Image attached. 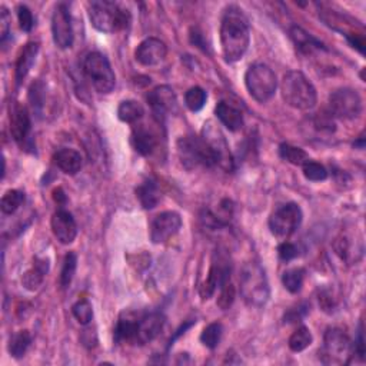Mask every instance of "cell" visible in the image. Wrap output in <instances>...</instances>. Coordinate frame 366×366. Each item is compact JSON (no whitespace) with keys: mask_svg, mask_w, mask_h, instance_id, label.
Wrapping results in <instances>:
<instances>
[{"mask_svg":"<svg viewBox=\"0 0 366 366\" xmlns=\"http://www.w3.org/2000/svg\"><path fill=\"white\" fill-rule=\"evenodd\" d=\"M53 42L59 49H71L73 45V27L69 9L60 3L52 14Z\"/></svg>","mask_w":366,"mask_h":366,"instance_id":"obj_12","label":"cell"},{"mask_svg":"<svg viewBox=\"0 0 366 366\" xmlns=\"http://www.w3.org/2000/svg\"><path fill=\"white\" fill-rule=\"evenodd\" d=\"M182 228L180 215L172 210L159 213L151 226V241L155 245H162L171 241Z\"/></svg>","mask_w":366,"mask_h":366,"instance_id":"obj_13","label":"cell"},{"mask_svg":"<svg viewBox=\"0 0 366 366\" xmlns=\"http://www.w3.org/2000/svg\"><path fill=\"white\" fill-rule=\"evenodd\" d=\"M145 114L143 106L136 101H123L118 108V118L125 123H136Z\"/></svg>","mask_w":366,"mask_h":366,"instance_id":"obj_28","label":"cell"},{"mask_svg":"<svg viewBox=\"0 0 366 366\" xmlns=\"http://www.w3.org/2000/svg\"><path fill=\"white\" fill-rule=\"evenodd\" d=\"M354 146H355V147H359V149H363V146H365V139L361 136V139H359L358 142H355Z\"/></svg>","mask_w":366,"mask_h":366,"instance_id":"obj_47","label":"cell"},{"mask_svg":"<svg viewBox=\"0 0 366 366\" xmlns=\"http://www.w3.org/2000/svg\"><path fill=\"white\" fill-rule=\"evenodd\" d=\"M147 102L152 108L156 121L160 123L168 114L173 113L178 106V99L171 86H158L147 96Z\"/></svg>","mask_w":366,"mask_h":366,"instance_id":"obj_14","label":"cell"},{"mask_svg":"<svg viewBox=\"0 0 366 366\" xmlns=\"http://www.w3.org/2000/svg\"><path fill=\"white\" fill-rule=\"evenodd\" d=\"M278 254H279V258L282 260L289 262V260H293L295 258L299 256V249L296 245H293L291 242H284V243L279 245Z\"/></svg>","mask_w":366,"mask_h":366,"instance_id":"obj_41","label":"cell"},{"mask_svg":"<svg viewBox=\"0 0 366 366\" xmlns=\"http://www.w3.org/2000/svg\"><path fill=\"white\" fill-rule=\"evenodd\" d=\"M136 196L139 199L141 205L143 206V209H147V210L155 209L162 199V193H160L158 182L154 179L145 180L141 186H138Z\"/></svg>","mask_w":366,"mask_h":366,"instance_id":"obj_25","label":"cell"},{"mask_svg":"<svg viewBox=\"0 0 366 366\" xmlns=\"http://www.w3.org/2000/svg\"><path fill=\"white\" fill-rule=\"evenodd\" d=\"M0 25H2V40H5L9 35L10 27V14L5 6L0 8Z\"/></svg>","mask_w":366,"mask_h":366,"instance_id":"obj_44","label":"cell"},{"mask_svg":"<svg viewBox=\"0 0 366 366\" xmlns=\"http://www.w3.org/2000/svg\"><path fill=\"white\" fill-rule=\"evenodd\" d=\"M30 130L32 122L27 109L21 103H16L10 109V135L13 141L16 143L23 145L25 141L29 138Z\"/></svg>","mask_w":366,"mask_h":366,"instance_id":"obj_19","label":"cell"},{"mask_svg":"<svg viewBox=\"0 0 366 366\" xmlns=\"http://www.w3.org/2000/svg\"><path fill=\"white\" fill-rule=\"evenodd\" d=\"M189 39H191V42H192L195 46H197V47L201 49V51H204L205 53H206V52H209V46H208L206 40L204 39L202 32L199 30L197 27H192V29H191V35H189Z\"/></svg>","mask_w":366,"mask_h":366,"instance_id":"obj_43","label":"cell"},{"mask_svg":"<svg viewBox=\"0 0 366 366\" xmlns=\"http://www.w3.org/2000/svg\"><path fill=\"white\" fill-rule=\"evenodd\" d=\"M251 43V30L242 10L230 6L225 10L221 23V46L226 62L241 60Z\"/></svg>","mask_w":366,"mask_h":366,"instance_id":"obj_1","label":"cell"},{"mask_svg":"<svg viewBox=\"0 0 366 366\" xmlns=\"http://www.w3.org/2000/svg\"><path fill=\"white\" fill-rule=\"evenodd\" d=\"M354 355V343L346 332L339 328L328 329L324 337V346L319 351V359L325 365L347 363Z\"/></svg>","mask_w":366,"mask_h":366,"instance_id":"obj_6","label":"cell"},{"mask_svg":"<svg viewBox=\"0 0 366 366\" xmlns=\"http://www.w3.org/2000/svg\"><path fill=\"white\" fill-rule=\"evenodd\" d=\"M53 162L58 168L66 175H76L77 172H80L82 164H83V159L80 154L75 151V149H69V147L59 149L53 156Z\"/></svg>","mask_w":366,"mask_h":366,"instance_id":"obj_21","label":"cell"},{"mask_svg":"<svg viewBox=\"0 0 366 366\" xmlns=\"http://www.w3.org/2000/svg\"><path fill=\"white\" fill-rule=\"evenodd\" d=\"M164 326V316L159 312L147 313L142 318H138V329H136V341L135 343L146 345L155 341Z\"/></svg>","mask_w":366,"mask_h":366,"instance_id":"obj_18","label":"cell"},{"mask_svg":"<svg viewBox=\"0 0 366 366\" xmlns=\"http://www.w3.org/2000/svg\"><path fill=\"white\" fill-rule=\"evenodd\" d=\"M279 155L285 162L295 166H304L309 160V156L304 149L292 146L289 143H282L279 146Z\"/></svg>","mask_w":366,"mask_h":366,"instance_id":"obj_29","label":"cell"},{"mask_svg":"<svg viewBox=\"0 0 366 366\" xmlns=\"http://www.w3.org/2000/svg\"><path fill=\"white\" fill-rule=\"evenodd\" d=\"M216 118L230 132H238L243 127V116L241 110L226 102H219L215 109Z\"/></svg>","mask_w":366,"mask_h":366,"instance_id":"obj_24","label":"cell"},{"mask_svg":"<svg viewBox=\"0 0 366 366\" xmlns=\"http://www.w3.org/2000/svg\"><path fill=\"white\" fill-rule=\"evenodd\" d=\"M166 55H168V47L156 38H147L141 42L135 52L136 60L143 66H158L164 60Z\"/></svg>","mask_w":366,"mask_h":366,"instance_id":"obj_16","label":"cell"},{"mask_svg":"<svg viewBox=\"0 0 366 366\" xmlns=\"http://www.w3.org/2000/svg\"><path fill=\"white\" fill-rule=\"evenodd\" d=\"M89 19L92 26L102 33H114L127 27L130 13L118 3L101 0L89 3Z\"/></svg>","mask_w":366,"mask_h":366,"instance_id":"obj_3","label":"cell"},{"mask_svg":"<svg viewBox=\"0 0 366 366\" xmlns=\"http://www.w3.org/2000/svg\"><path fill=\"white\" fill-rule=\"evenodd\" d=\"M47 272H49V259L35 258L33 268L26 271L25 275L22 276V284L25 289L30 292H36L42 286Z\"/></svg>","mask_w":366,"mask_h":366,"instance_id":"obj_22","label":"cell"},{"mask_svg":"<svg viewBox=\"0 0 366 366\" xmlns=\"http://www.w3.org/2000/svg\"><path fill=\"white\" fill-rule=\"evenodd\" d=\"M76 268H77V256L73 252H69L64 258L63 268H62V272H60V285H62V288L71 286L73 276L76 273Z\"/></svg>","mask_w":366,"mask_h":366,"instance_id":"obj_36","label":"cell"},{"mask_svg":"<svg viewBox=\"0 0 366 366\" xmlns=\"http://www.w3.org/2000/svg\"><path fill=\"white\" fill-rule=\"evenodd\" d=\"M291 38L295 43V46L301 51L302 53H312L315 51H321V49H324V51H326V47L324 46L322 42H319L318 39H315L312 35H309L308 32H305L302 27H297V26H293L291 29Z\"/></svg>","mask_w":366,"mask_h":366,"instance_id":"obj_27","label":"cell"},{"mask_svg":"<svg viewBox=\"0 0 366 366\" xmlns=\"http://www.w3.org/2000/svg\"><path fill=\"white\" fill-rule=\"evenodd\" d=\"M241 293L249 306L262 308L269 299V285L265 271L258 263L249 262L241 271Z\"/></svg>","mask_w":366,"mask_h":366,"instance_id":"obj_4","label":"cell"},{"mask_svg":"<svg viewBox=\"0 0 366 366\" xmlns=\"http://www.w3.org/2000/svg\"><path fill=\"white\" fill-rule=\"evenodd\" d=\"M228 280H230V265L228 263V260H223L218 256V260L215 259L212 262L208 278L201 286V291H199L201 297L204 301H208V299L215 295L216 289L221 288Z\"/></svg>","mask_w":366,"mask_h":366,"instance_id":"obj_15","label":"cell"},{"mask_svg":"<svg viewBox=\"0 0 366 366\" xmlns=\"http://www.w3.org/2000/svg\"><path fill=\"white\" fill-rule=\"evenodd\" d=\"M330 114L342 121H351L358 118L362 112V99L354 89H338L329 96Z\"/></svg>","mask_w":366,"mask_h":366,"instance_id":"obj_10","label":"cell"},{"mask_svg":"<svg viewBox=\"0 0 366 366\" xmlns=\"http://www.w3.org/2000/svg\"><path fill=\"white\" fill-rule=\"evenodd\" d=\"M53 199H55V202H58L59 205H64L66 204V195H64L62 188H58V189L53 191Z\"/></svg>","mask_w":366,"mask_h":366,"instance_id":"obj_46","label":"cell"},{"mask_svg":"<svg viewBox=\"0 0 366 366\" xmlns=\"http://www.w3.org/2000/svg\"><path fill=\"white\" fill-rule=\"evenodd\" d=\"M132 145L139 155L149 156V155H152L156 149L158 139L151 129H147L146 126L141 125V126H136L132 132Z\"/></svg>","mask_w":366,"mask_h":366,"instance_id":"obj_20","label":"cell"},{"mask_svg":"<svg viewBox=\"0 0 366 366\" xmlns=\"http://www.w3.org/2000/svg\"><path fill=\"white\" fill-rule=\"evenodd\" d=\"M363 328L362 324L359 326V332H358V338L354 343V355H358L361 361L365 359V343H363Z\"/></svg>","mask_w":366,"mask_h":366,"instance_id":"obj_45","label":"cell"},{"mask_svg":"<svg viewBox=\"0 0 366 366\" xmlns=\"http://www.w3.org/2000/svg\"><path fill=\"white\" fill-rule=\"evenodd\" d=\"M136 329H138V318L130 313H123L114 329L116 342L135 343L136 341Z\"/></svg>","mask_w":366,"mask_h":366,"instance_id":"obj_26","label":"cell"},{"mask_svg":"<svg viewBox=\"0 0 366 366\" xmlns=\"http://www.w3.org/2000/svg\"><path fill=\"white\" fill-rule=\"evenodd\" d=\"M52 232L55 238L62 243V245H71L76 236H77V225L76 221L72 216V213H69L68 210H58L53 216H52Z\"/></svg>","mask_w":366,"mask_h":366,"instance_id":"obj_17","label":"cell"},{"mask_svg":"<svg viewBox=\"0 0 366 366\" xmlns=\"http://www.w3.org/2000/svg\"><path fill=\"white\" fill-rule=\"evenodd\" d=\"M219 296H218V301H216V305H218L222 310H226L232 306V304L235 302V297H236V288L234 286L230 280L225 282V284L219 288Z\"/></svg>","mask_w":366,"mask_h":366,"instance_id":"obj_38","label":"cell"},{"mask_svg":"<svg viewBox=\"0 0 366 366\" xmlns=\"http://www.w3.org/2000/svg\"><path fill=\"white\" fill-rule=\"evenodd\" d=\"M313 337L306 326L297 328L289 338V347L292 352H302L310 346Z\"/></svg>","mask_w":366,"mask_h":366,"instance_id":"obj_32","label":"cell"},{"mask_svg":"<svg viewBox=\"0 0 366 366\" xmlns=\"http://www.w3.org/2000/svg\"><path fill=\"white\" fill-rule=\"evenodd\" d=\"M18 19H19V26L23 32H30L35 25V19H33V14L30 9L25 5H21L18 8Z\"/></svg>","mask_w":366,"mask_h":366,"instance_id":"obj_40","label":"cell"},{"mask_svg":"<svg viewBox=\"0 0 366 366\" xmlns=\"http://www.w3.org/2000/svg\"><path fill=\"white\" fill-rule=\"evenodd\" d=\"M32 343V335L29 330H21L14 334L9 341V354L13 358H22Z\"/></svg>","mask_w":366,"mask_h":366,"instance_id":"obj_30","label":"cell"},{"mask_svg":"<svg viewBox=\"0 0 366 366\" xmlns=\"http://www.w3.org/2000/svg\"><path fill=\"white\" fill-rule=\"evenodd\" d=\"M302 171H304V176L310 182H322V180H326V178H328L326 168L318 162L308 160L302 166Z\"/></svg>","mask_w":366,"mask_h":366,"instance_id":"obj_39","label":"cell"},{"mask_svg":"<svg viewBox=\"0 0 366 366\" xmlns=\"http://www.w3.org/2000/svg\"><path fill=\"white\" fill-rule=\"evenodd\" d=\"M305 280V269L302 268H293L289 269L282 276V284H284L285 289L291 293L301 292Z\"/></svg>","mask_w":366,"mask_h":366,"instance_id":"obj_31","label":"cell"},{"mask_svg":"<svg viewBox=\"0 0 366 366\" xmlns=\"http://www.w3.org/2000/svg\"><path fill=\"white\" fill-rule=\"evenodd\" d=\"M42 95H43V86H42V83L40 82H36V83H33L32 88H30V93H29V97H30V101H32V106L33 109H39L42 108V102H43V99H42Z\"/></svg>","mask_w":366,"mask_h":366,"instance_id":"obj_42","label":"cell"},{"mask_svg":"<svg viewBox=\"0 0 366 366\" xmlns=\"http://www.w3.org/2000/svg\"><path fill=\"white\" fill-rule=\"evenodd\" d=\"M245 85L256 102L265 103L275 95L278 89V77L275 72L265 63H255L246 71Z\"/></svg>","mask_w":366,"mask_h":366,"instance_id":"obj_5","label":"cell"},{"mask_svg":"<svg viewBox=\"0 0 366 366\" xmlns=\"http://www.w3.org/2000/svg\"><path fill=\"white\" fill-rule=\"evenodd\" d=\"M25 202V193L21 191H8L3 197L2 202H0V208H2V212L6 215H13L16 210H18Z\"/></svg>","mask_w":366,"mask_h":366,"instance_id":"obj_33","label":"cell"},{"mask_svg":"<svg viewBox=\"0 0 366 366\" xmlns=\"http://www.w3.org/2000/svg\"><path fill=\"white\" fill-rule=\"evenodd\" d=\"M72 312H73V316L76 318V321L83 326L89 325L93 319V306L88 301V299H82V301L76 302L72 308Z\"/></svg>","mask_w":366,"mask_h":366,"instance_id":"obj_37","label":"cell"},{"mask_svg":"<svg viewBox=\"0 0 366 366\" xmlns=\"http://www.w3.org/2000/svg\"><path fill=\"white\" fill-rule=\"evenodd\" d=\"M202 138L210 146L216 159V164H219L226 172L234 171V158L230 155L229 145L223 136V133L218 127H215L212 122H209L204 127Z\"/></svg>","mask_w":366,"mask_h":366,"instance_id":"obj_11","label":"cell"},{"mask_svg":"<svg viewBox=\"0 0 366 366\" xmlns=\"http://www.w3.org/2000/svg\"><path fill=\"white\" fill-rule=\"evenodd\" d=\"M39 53V43H27L18 58V62H16V69H14V77L16 83L21 85L22 80L27 76L30 72L33 63L36 60V56Z\"/></svg>","mask_w":366,"mask_h":366,"instance_id":"obj_23","label":"cell"},{"mask_svg":"<svg viewBox=\"0 0 366 366\" xmlns=\"http://www.w3.org/2000/svg\"><path fill=\"white\" fill-rule=\"evenodd\" d=\"M304 213L297 204L289 202L279 206L269 218V229L272 235L279 239H288L301 226Z\"/></svg>","mask_w":366,"mask_h":366,"instance_id":"obj_9","label":"cell"},{"mask_svg":"<svg viewBox=\"0 0 366 366\" xmlns=\"http://www.w3.org/2000/svg\"><path fill=\"white\" fill-rule=\"evenodd\" d=\"M280 93L285 103L297 110H309L318 102V93L312 82L299 71H291L284 76Z\"/></svg>","mask_w":366,"mask_h":366,"instance_id":"obj_2","label":"cell"},{"mask_svg":"<svg viewBox=\"0 0 366 366\" xmlns=\"http://www.w3.org/2000/svg\"><path fill=\"white\" fill-rule=\"evenodd\" d=\"M206 99H208L206 92L202 88L195 86L186 92L185 105L188 106V109L191 112H199V110L204 109V106L206 103Z\"/></svg>","mask_w":366,"mask_h":366,"instance_id":"obj_35","label":"cell"},{"mask_svg":"<svg viewBox=\"0 0 366 366\" xmlns=\"http://www.w3.org/2000/svg\"><path fill=\"white\" fill-rule=\"evenodd\" d=\"M83 72L99 93H110L116 85V76L109 60L99 52H92L83 62Z\"/></svg>","mask_w":366,"mask_h":366,"instance_id":"obj_8","label":"cell"},{"mask_svg":"<svg viewBox=\"0 0 366 366\" xmlns=\"http://www.w3.org/2000/svg\"><path fill=\"white\" fill-rule=\"evenodd\" d=\"M222 335H223V326L219 322H213L204 329L202 335H201V342L206 347L215 349V347H218V345L221 343Z\"/></svg>","mask_w":366,"mask_h":366,"instance_id":"obj_34","label":"cell"},{"mask_svg":"<svg viewBox=\"0 0 366 366\" xmlns=\"http://www.w3.org/2000/svg\"><path fill=\"white\" fill-rule=\"evenodd\" d=\"M178 155L186 169H195L197 166L212 168L216 164L215 155L210 146L205 142L204 138L185 136L178 141Z\"/></svg>","mask_w":366,"mask_h":366,"instance_id":"obj_7","label":"cell"}]
</instances>
